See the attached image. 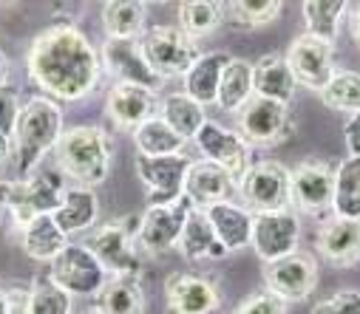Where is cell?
<instances>
[{
    "label": "cell",
    "mask_w": 360,
    "mask_h": 314,
    "mask_svg": "<svg viewBox=\"0 0 360 314\" xmlns=\"http://www.w3.org/2000/svg\"><path fill=\"white\" fill-rule=\"evenodd\" d=\"M252 82H255V96L273 99L281 105H292L295 99V77L284 60V54H264L252 63Z\"/></svg>",
    "instance_id": "24"
},
{
    "label": "cell",
    "mask_w": 360,
    "mask_h": 314,
    "mask_svg": "<svg viewBox=\"0 0 360 314\" xmlns=\"http://www.w3.org/2000/svg\"><path fill=\"white\" fill-rule=\"evenodd\" d=\"M352 37H354V46L360 48V4L354 6V15H352Z\"/></svg>",
    "instance_id": "46"
},
{
    "label": "cell",
    "mask_w": 360,
    "mask_h": 314,
    "mask_svg": "<svg viewBox=\"0 0 360 314\" xmlns=\"http://www.w3.org/2000/svg\"><path fill=\"white\" fill-rule=\"evenodd\" d=\"M9 74H12V63H9L6 51L0 48V85H9Z\"/></svg>",
    "instance_id": "45"
},
{
    "label": "cell",
    "mask_w": 360,
    "mask_h": 314,
    "mask_svg": "<svg viewBox=\"0 0 360 314\" xmlns=\"http://www.w3.org/2000/svg\"><path fill=\"white\" fill-rule=\"evenodd\" d=\"M20 88L15 85H0V133L12 136L18 117H20Z\"/></svg>",
    "instance_id": "40"
},
{
    "label": "cell",
    "mask_w": 360,
    "mask_h": 314,
    "mask_svg": "<svg viewBox=\"0 0 360 314\" xmlns=\"http://www.w3.org/2000/svg\"><path fill=\"white\" fill-rule=\"evenodd\" d=\"M167 314H219L221 294L219 286L202 272H170L165 280Z\"/></svg>",
    "instance_id": "15"
},
{
    "label": "cell",
    "mask_w": 360,
    "mask_h": 314,
    "mask_svg": "<svg viewBox=\"0 0 360 314\" xmlns=\"http://www.w3.org/2000/svg\"><path fill=\"white\" fill-rule=\"evenodd\" d=\"M100 314H145V289L139 277H111L94 297Z\"/></svg>",
    "instance_id": "32"
},
{
    "label": "cell",
    "mask_w": 360,
    "mask_h": 314,
    "mask_svg": "<svg viewBox=\"0 0 360 314\" xmlns=\"http://www.w3.org/2000/svg\"><path fill=\"white\" fill-rule=\"evenodd\" d=\"M346 12H349L346 0H307V4H304L307 34H312V37L335 46Z\"/></svg>",
    "instance_id": "35"
},
{
    "label": "cell",
    "mask_w": 360,
    "mask_h": 314,
    "mask_svg": "<svg viewBox=\"0 0 360 314\" xmlns=\"http://www.w3.org/2000/svg\"><path fill=\"white\" fill-rule=\"evenodd\" d=\"M292 207L307 216H323L332 209L335 195V167L321 159H307L290 170Z\"/></svg>",
    "instance_id": "17"
},
{
    "label": "cell",
    "mask_w": 360,
    "mask_h": 314,
    "mask_svg": "<svg viewBox=\"0 0 360 314\" xmlns=\"http://www.w3.org/2000/svg\"><path fill=\"white\" fill-rule=\"evenodd\" d=\"M236 190L238 184L219 164L207 159H193L188 178H185V198H191L196 209H207L219 201H230Z\"/></svg>",
    "instance_id": "21"
},
{
    "label": "cell",
    "mask_w": 360,
    "mask_h": 314,
    "mask_svg": "<svg viewBox=\"0 0 360 314\" xmlns=\"http://www.w3.org/2000/svg\"><path fill=\"white\" fill-rule=\"evenodd\" d=\"M230 60L233 57L227 51H205L191 65V71L182 77L185 93L191 99H196L202 108H210V105H216V99H219V82H221V74L230 65Z\"/></svg>",
    "instance_id": "25"
},
{
    "label": "cell",
    "mask_w": 360,
    "mask_h": 314,
    "mask_svg": "<svg viewBox=\"0 0 360 314\" xmlns=\"http://www.w3.org/2000/svg\"><path fill=\"white\" fill-rule=\"evenodd\" d=\"M100 218V198L94 187H82V184H68L63 192V204L54 213L57 227L71 238L79 233H91Z\"/></svg>",
    "instance_id": "22"
},
{
    "label": "cell",
    "mask_w": 360,
    "mask_h": 314,
    "mask_svg": "<svg viewBox=\"0 0 360 314\" xmlns=\"http://www.w3.org/2000/svg\"><path fill=\"white\" fill-rule=\"evenodd\" d=\"M292 131V114L290 105L252 96L238 111V133L247 139L250 148H269L278 145Z\"/></svg>",
    "instance_id": "10"
},
{
    "label": "cell",
    "mask_w": 360,
    "mask_h": 314,
    "mask_svg": "<svg viewBox=\"0 0 360 314\" xmlns=\"http://www.w3.org/2000/svg\"><path fill=\"white\" fill-rule=\"evenodd\" d=\"M196 148L202 153V159L219 164L236 184L247 176V170L252 167V148L247 145V139L238 131H230L213 119H207L202 125V131L196 133Z\"/></svg>",
    "instance_id": "11"
},
{
    "label": "cell",
    "mask_w": 360,
    "mask_h": 314,
    "mask_svg": "<svg viewBox=\"0 0 360 314\" xmlns=\"http://www.w3.org/2000/svg\"><path fill=\"white\" fill-rule=\"evenodd\" d=\"M65 187L68 184L60 170L34 173L29 178H0V209H6L18 230H23L34 218L57 213Z\"/></svg>",
    "instance_id": "4"
},
{
    "label": "cell",
    "mask_w": 360,
    "mask_h": 314,
    "mask_svg": "<svg viewBox=\"0 0 360 314\" xmlns=\"http://www.w3.org/2000/svg\"><path fill=\"white\" fill-rule=\"evenodd\" d=\"M315 247L323 261L338 269H352L360 263V221L329 218L315 233Z\"/></svg>",
    "instance_id": "20"
},
{
    "label": "cell",
    "mask_w": 360,
    "mask_h": 314,
    "mask_svg": "<svg viewBox=\"0 0 360 314\" xmlns=\"http://www.w3.org/2000/svg\"><path fill=\"white\" fill-rule=\"evenodd\" d=\"M26 71L43 96L54 102H79L97 91L103 60L74 23H54L32 40Z\"/></svg>",
    "instance_id": "1"
},
{
    "label": "cell",
    "mask_w": 360,
    "mask_h": 314,
    "mask_svg": "<svg viewBox=\"0 0 360 314\" xmlns=\"http://www.w3.org/2000/svg\"><path fill=\"white\" fill-rule=\"evenodd\" d=\"M15 156V145H12V136L0 133V167H4L9 159Z\"/></svg>",
    "instance_id": "44"
},
{
    "label": "cell",
    "mask_w": 360,
    "mask_h": 314,
    "mask_svg": "<svg viewBox=\"0 0 360 314\" xmlns=\"http://www.w3.org/2000/svg\"><path fill=\"white\" fill-rule=\"evenodd\" d=\"M238 195L252 216L276 213V209L292 207V187H290V167L276 159L252 162L247 176L238 181Z\"/></svg>",
    "instance_id": "7"
},
{
    "label": "cell",
    "mask_w": 360,
    "mask_h": 314,
    "mask_svg": "<svg viewBox=\"0 0 360 314\" xmlns=\"http://www.w3.org/2000/svg\"><path fill=\"white\" fill-rule=\"evenodd\" d=\"M261 277H264V289L281 297L287 306L304 303L318 286V263L309 252H292L281 261L264 263Z\"/></svg>",
    "instance_id": "13"
},
{
    "label": "cell",
    "mask_w": 360,
    "mask_h": 314,
    "mask_svg": "<svg viewBox=\"0 0 360 314\" xmlns=\"http://www.w3.org/2000/svg\"><path fill=\"white\" fill-rule=\"evenodd\" d=\"M139 224L142 216H122L117 221L94 227L79 244L94 252V258L111 277H142V255L136 244Z\"/></svg>",
    "instance_id": "5"
},
{
    "label": "cell",
    "mask_w": 360,
    "mask_h": 314,
    "mask_svg": "<svg viewBox=\"0 0 360 314\" xmlns=\"http://www.w3.org/2000/svg\"><path fill=\"white\" fill-rule=\"evenodd\" d=\"M103 29L108 40H139L148 23L145 0H108L103 4Z\"/></svg>",
    "instance_id": "27"
},
{
    "label": "cell",
    "mask_w": 360,
    "mask_h": 314,
    "mask_svg": "<svg viewBox=\"0 0 360 314\" xmlns=\"http://www.w3.org/2000/svg\"><path fill=\"white\" fill-rule=\"evenodd\" d=\"M191 213H193V204L185 195L173 204H165V207H148L142 213L139 238H136L139 249H145L150 255H162L167 249H176Z\"/></svg>",
    "instance_id": "16"
},
{
    "label": "cell",
    "mask_w": 360,
    "mask_h": 314,
    "mask_svg": "<svg viewBox=\"0 0 360 314\" xmlns=\"http://www.w3.org/2000/svg\"><path fill=\"white\" fill-rule=\"evenodd\" d=\"M134 145L142 156H176L185 153L188 139L179 136L159 114L134 131Z\"/></svg>",
    "instance_id": "34"
},
{
    "label": "cell",
    "mask_w": 360,
    "mask_h": 314,
    "mask_svg": "<svg viewBox=\"0 0 360 314\" xmlns=\"http://www.w3.org/2000/svg\"><path fill=\"white\" fill-rule=\"evenodd\" d=\"M60 136H63V108L49 96H32L20 108L12 133L18 178L34 176L40 162L49 153H54Z\"/></svg>",
    "instance_id": "3"
},
{
    "label": "cell",
    "mask_w": 360,
    "mask_h": 314,
    "mask_svg": "<svg viewBox=\"0 0 360 314\" xmlns=\"http://www.w3.org/2000/svg\"><path fill=\"white\" fill-rule=\"evenodd\" d=\"M68 244L71 241L57 227L54 216H40V218H34L32 224H26L20 230V249L37 263H51Z\"/></svg>",
    "instance_id": "28"
},
{
    "label": "cell",
    "mask_w": 360,
    "mask_h": 314,
    "mask_svg": "<svg viewBox=\"0 0 360 314\" xmlns=\"http://www.w3.org/2000/svg\"><path fill=\"white\" fill-rule=\"evenodd\" d=\"M193 159L188 153H176V156H134L136 176L148 192L150 207H165L173 204L185 195V178L191 170Z\"/></svg>",
    "instance_id": "9"
},
{
    "label": "cell",
    "mask_w": 360,
    "mask_h": 314,
    "mask_svg": "<svg viewBox=\"0 0 360 314\" xmlns=\"http://www.w3.org/2000/svg\"><path fill=\"white\" fill-rule=\"evenodd\" d=\"M176 249H179V255H182L185 261H191V263L207 261V258H213V261L227 258V249L219 244L207 213H205V209H196V207H193V213L188 216V224L182 230V238H179Z\"/></svg>",
    "instance_id": "26"
},
{
    "label": "cell",
    "mask_w": 360,
    "mask_h": 314,
    "mask_svg": "<svg viewBox=\"0 0 360 314\" xmlns=\"http://www.w3.org/2000/svg\"><path fill=\"white\" fill-rule=\"evenodd\" d=\"M85 314H100V311H97V308H94V311H85Z\"/></svg>",
    "instance_id": "48"
},
{
    "label": "cell",
    "mask_w": 360,
    "mask_h": 314,
    "mask_svg": "<svg viewBox=\"0 0 360 314\" xmlns=\"http://www.w3.org/2000/svg\"><path fill=\"white\" fill-rule=\"evenodd\" d=\"M51 156L57 170L68 181L82 187H100L111 173L114 139L100 125H74L63 131Z\"/></svg>",
    "instance_id": "2"
},
{
    "label": "cell",
    "mask_w": 360,
    "mask_h": 314,
    "mask_svg": "<svg viewBox=\"0 0 360 314\" xmlns=\"http://www.w3.org/2000/svg\"><path fill=\"white\" fill-rule=\"evenodd\" d=\"M329 303L340 314H360V292L357 289H340L338 294L329 297Z\"/></svg>",
    "instance_id": "41"
},
{
    "label": "cell",
    "mask_w": 360,
    "mask_h": 314,
    "mask_svg": "<svg viewBox=\"0 0 360 314\" xmlns=\"http://www.w3.org/2000/svg\"><path fill=\"white\" fill-rule=\"evenodd\" d=\"M318 96L329 111H343L352 117L360 114V74L357 71H335V77Z\"/></svg>",
    "instance_id": "37"
},
{
    "label": "cell",
    "mask_w": 360,
    "mask_h": 314,
    "mask_svg": "<svg viewBox=\"0 0 360 314\" xmlns=\"http://www.w3.org/2000/svg\"><path fill=\"white\" fill-rule=\"evenodd\" d=\"M23 314H71V294L63 292L57 283H51L49 275L37 277L29 286Z\"/></svg>",
    "instance_id": "38"
},
{
    "label": "cell",
    "mask_w": 360,
    "mask_h": 314,
    "mask_svg": "<svg viewBox=\"0 0 360 314\" xmlns=\"http://www.w3.org/2000/svg\"><path fill=\"white\" fill-rule=\"evenodd\" d=\"M230 314H287V303L281 297H276L269 289H258V292L247 294Z\"/></svg>",
    "instance_id": "39"
},
{
    "label": "cell",
    "mask_w": 360,
    "mask_h": 314,
    "mask_svg": "<svg viewBox=\"0 0 360 314\" xmlns=\"http://www.w3.org/2000/svg\"><path fill=\"white\" fill-rule=\"evenodd\" d=\"M142 54L148 57L150 68L167 82L173 77H185L191 71V65L205 54L199 40L188 37L179 26H153L145 29V34L139 37Z\"/></svg>",
    "instance_id": "6"
},
{
    "label": "cell",
    "mask_w": 360,
    "mask_h": 314,
    "mask_svg": "<svg viewBox=\"0 0 360 314\" xmlns=\"http://www.w3.org/2000/svg\"><path fill=\"white\" fill-rule=\"evenodd\" d=\"M284 4L281 0H230L224 4V26L238 32H252L278 20Z\"/></svg>",
    "instance_id": "33"
},
{
    "label": "cell",
    "mask_w": 360,
    "mask_h": 314,
    "mask_svg": "<svg viewBox=\"0 0 360 314\" xmlns=\"http://www.w3.org/2000/svg\"><path fill=\"white\" fill-rule=\"evenodd\" d=\"M301 241V221L292 209H276V213H258L252 216V252L261 263L281 261L298 252Z\"/></svg>",
    "instance_id": "12"
},
{
    "label": "cell",
    "mask_w": 360,
    "mask_h": 314,
    "mask_svg": "<svg viewBox=\"0 0 360 314\" xmlns=\"http://www.w3.org/2000/svg\"><path fill=\"white\" fill-rule=\"evenodd\" d=\"M49 280L57 283L68 294L79 297H97L103 286L111 280L105 266L94 258V252L82 244H68L51 263H49Z\"/></svg>",
    "instance_id": "8"
},
{
    "label": "cell",
    "mask_w": 360,
    "mask_h": 314,
    "mask_svg": "<svg viewBox=\"0 0 360 314\" xmlns=\"http://www.w3.org/2000/svg\"><path fill=\"white\" fill-rule=\"evenodd\" d=\"M0 218H4V209H0Z\"/></svg>",
    "instance_id": "49"
},
{
    "label": "cell",
    "mask_w": 360,
    "mask_h": 314,
    "mask_svg": "<svg viewBox=\"0 0 360 314\" xmlns=\"http://www.w3.org/2000/svg\"><path fill=\"white\" fill-rule=\"evenodd\" d=\"M0 314H18V297L0 286Z\"/></svg>",
    "instance_id": "43"
},
{
    "label": "cell",
    "mask_w": 360,
    "mask_h": 314,
    "mask_svg": "<svg viewBox=\"0 0 360 314\" xmlns=\"http://www.w3.org/2000/svg\"><path fill=\"white\" fill-rule=\"evenodd\" d=\"M346 148H349V156H360V114L349 117L346 122Z\"/></svg>",
    "instance_id": "42"
},
{
    "label": "cell",
    "mask_w": 360,
    "mask_h": 314,
    "mask_svg": "<svg viewBox=\"0 0 360 314\" xmlns=\"http://www.w3.org/2000/svg\"><path fill=\"white\" fill-rule=\"evenodd\" d=\"M205 213L213 224V233H216L219 244L227 249V255L250 247V241H252V213L244 204L219 201V204L207 207Z\"/></svg>",
    "instance_id": "23"
},
{
    "label": "cell",
    "mask_w": 360,
    "mask_h": 314,
    "mask_svg": "<svg viewBox=\"0 0 360 314\" xmlns=\"http://www.w3.org/2000/svg\"><path fill=\"white\" fill-rule=\"evenodd\" d=\"M159 111V93L142 88V85H125L114 82L105 93V117L117 131H136L148 119H153Z\"/></svg>",
    "instance_id": "19"
},
{
    "label": "cell",
    "mask_w": 360,
    "mask_h": 314,
    "mask_svg": "<svg viewBox=\"0 0 360 314\" xmlns=\"http://www.w3.org/2000/svg\"><path fill=\"white\" fill-rule=\"evenodd\" d=\"M252 96H255L252 63H247L244 57H233L221 74V82H219V99H216L219 111L238 114Z\"/></svg>",
    "instance_id": "30"
},
{
    "label": "cell",
    "mask_w": 360,
    "mask_h": 314,
    "mask_svg": "<svg viewBox=\"0 0 360 314\" xmlns=\"http://www.w3.org/2000/svg\"><path fill=\"white\" fill-rule=\"evenodd\" d=\"M332 218L360 221V156H346L335 167Z\"/></svg>",
    "instance_id": "29"
},
{
    "label": "cell",
    "mask_w": 360,
    "mask_h": 314,
    "mask_svg": "<svg viewBox=\"0 0 360 314\" xmlns=\"http://www.w3.org/2000/svg\"><path fill=\"white\" fill-rule=\"evenodd\" d=\"M309 314H340V311H338L329 300H321V303H315V306H312V311H309Z\"/></svg>",
    "instance_id": "47"
},
{
    "label": "cell",
    "mask_w": 360,
    "mask_h": 314,
    "mask_svg": "<svg viewBox=\"0 0 360 314\" xmlns=\"http://www.w3.org/2000/svg\"><path fill=\"white\" fill-rule=\"evenodd\" d=\"M224 26V4L216 0H185L179 4V29L188 37L202 40Z\"/></svg>",
    "instance_id": "36"
},
{
    "label": "cell",
    "mask_w": 360,
    "mask_h": 314,
    "mask_svg": "<svg viewBox=\"0 0 360 314\" xmlns=\"http://www.w3.org/2000/svg\"><path fill=\"white\" fill-rule=\"evenodd\" d=\"M284 60H287L295 82L309 88V91H315V93H321L329 85V79L335 77V71H338L335 68V46L323 43V40L307 34V32L298 34L290 43Z\"/></svg>",
    "instance_id": "14"
},
{
    "label": "cell",
    "mask_w": 360,
    "mask_h": 314,
    "mask_svg": "<svg viewBox=\"0 0 360 314\" xmlns=\"http://www.w3.org/2000/svg\"><path fill=\"white\" fill-rule=\"evenodd\" d=\"M159 117L182 136V139H196V133L202 131V125L207 122V114H205V108L196 102V99H191L185 91L182 93H167V96H162L159 99Z\"/></svg>",
    "instance_id": "31"
},
{
    "label": "cell",
    "mask_w": 360,
    "mask_h": 314,
    "mask_svg": "<svg viewBox=\"0 0 360 314\" xmlns=\"http://www.w3.org/2000/svg\"><path fill=\"white\" fill-rule=\"evenodd\" d=\"M100 60H103V71L111 74L117 82L142 85L153 93H159L165 85V79L150 68L148 57L142 54L139 40H105Z\"/></svg>",
    "instance_id": "18"
}]
</instances>
